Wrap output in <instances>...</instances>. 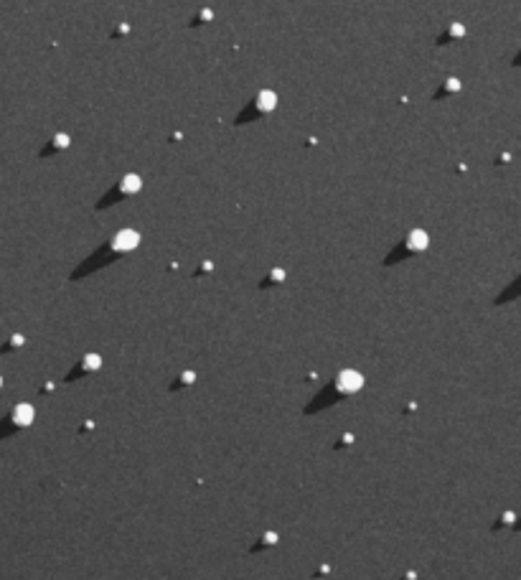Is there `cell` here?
Here are the masks:
<instances>
[{
    "label": "cell",
    "instance_id": "6da1fadb",
    "mask_svg": "<svg viewBox=\"0 0 521 580\" xmlns=\"http://www.w3.org/2000/svg\"><path fill=\"white\" fill-rule=\"evenodd\" d=\"M259 94L239 49L211 21L114 33L76 64L59 150L102 196L138 181L181 138L236 123Z\"/></svg>",
    "mask_w": 521,
    "mask_h": 580
}]
</instances>
